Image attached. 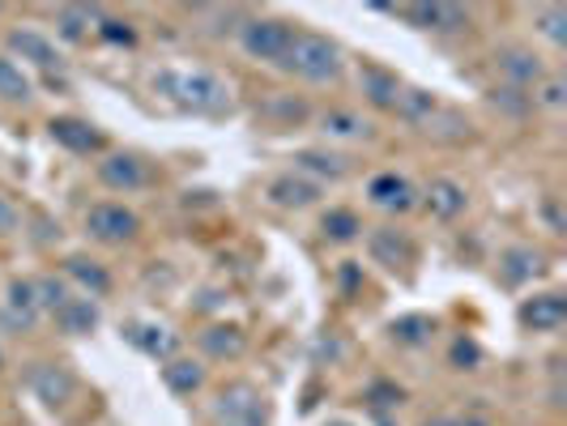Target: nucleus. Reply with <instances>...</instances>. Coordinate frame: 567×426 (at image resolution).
Masks as SVG:
<instances>
[{"instance_id": "nucleus-1", "label": "nucleus", "mask_w": 567, "mask_h": 426, "mask_svg": "<svg viewBox=\"0 0 567 426\" xmlns=\"http://www.w3.org/2000/svg\"><path fill=\"white\" fill-rule=\"evenodd\" d=\"M154 90L166 94L171 103H180V107H193V112H222V107H231L227 81L205 73V69H166V73L154 78Z\"/></svg>"}, {"instance_id": "nucleus-2", "label": "nucleus", "mask_w": 567, "mask_h": 426, "mask_svg": "<svg viewBox=\"0 0 567 426\" xmlns=\"http://www.w3.org/2000/svg\"><path fill=\"white\" fill-rule=\"evenodd\" d=\"M286 69H294L303 81H337L342 73V47L324 35H294V47L286 56Z\"/></svg>"}, {"instance_id": "nucleus-3", "label": "nucleus", "mask_w": 567, "mask_h": 426, "mask_svg": "<svg viewBox=\"0 0 567 426\" xmlns=\"http://www.w3.org/2000/svg\"><path fill=\"white\" fill-rule=\"evenodd\" d=\"M269 423V405L261 396V388L252 384H227L213 401V426H265Z\"/></svg>"}, {"instance_id": "nucleus-4", "label": "nucleus", "mask_w": 567, "mask_h": 426, "mask_svg": "<svg viewBox=\"0 0 567 426\" xmlns=\"http://www.w3.org/2000/svg\"><path fill=\"white\" fill-rule=\"evenodd\" d=\"M294 26L282 18H256L243 26V51L256 56V60H269V65H286L290 47H294Z\"/></svg>"}, {"instance_id": "nucleus-5", "label": "nucleus", "mask_w": 567, "mask_h": 426, "mask_svg": "<svg viewBox=\"0 0 567 426\" xmlns=\"http://www.w3.org/2000/svg\"><path fill=\"white\" fill-rule=\"evenodd\" d=\"M85 231L94 234L99 243H128V239H137V231H141V218L132 209H124V205L103 200V205H90Z\"/></svg>"}, {"instance_id": "nucleus-6", "label": "nucleus", "mask_w": 567, "mask_h": 426, "mask_svg": "<svg viewBox=\"0 0 567 426\" xmlns=\"http://www.w3.org/2000/svg\"><path fill=\"white\" fill-rule=\"evenodd\" d=\"M409 26H418V31H461V26H470V13L461 9V4H402L397 9Z\"/></svg>"}, {"instance_id": "nucleus-7", "label": "nucleus", "mask_w": 567, "mask_h": 426, "mask_svg": "<svg viewBox=\"0 0 567 426\" xmlns=\"http://www.w3.org/2000/svg\"><path fill=\"white\" fill-rule=\"evenodd\" d=\"M99 180L107 184V188H116V193H137V188H146V180H150V171H146V162L132 154H112L99 162Z\"/></svg>"}, {"instance_id": "nucleus-8", "label": "nucleus", "mask_w": 567, "mask_h": 426, "mask_svg": "<svg viewBox=\"0 0 567 426\" xmlns=\"http://www.w3.org/2000/svg\"><path fill=\"white\" fill-rule=\"evenodd\" d=\"M521 324L533 333H555L567 324V299L564 295H533L521 303Z\"/></svg>"}, {"instance_id": "nucleus-9", "label": "nucleus", "mask_w": 567, "mask_h": 426, "mask_svg": "<svg viewBox=\"0 0 567 426\" xmlns=\"http://www.w3.org/2000/svg\"><path fill=\"white\" fill-rule=\"evenodd\" d=\"M367 247H371V261H375V265H384V269H402V265L414 261V243H409L402 231H393V227L371 231Z\"/></svg>"}, {"instance_id": "nucleus-10", "label": "nucleus", "mask_w": 567, "mask_h": 426, "mask_svg": "<svg viewBox=\"0 0 567 426\" xmlns=\"http://www.w3.org/2000/svg\"><path fill=\"white\" fill-rule=\"evenodd\" d=\"M367 196H371V205H380V209H389V214H405V209L414 205V188H409V180H402L397 171L375 175V180L367 184Z\"/></svg>"}, {"instance_id": "nucleus-11", "label": "nucleus", "mask_w": 567, "mask_h": 426, "mask_svg": "<svg viewBox=\"0 0 567 426\" xmlns=\"http://www.w3.org/2000/svg\"><path fill=\"white\" fill-rule=\"evenodd\" d=\"M51 128V141H60L65 150H73V154H94V150H103V133H94L85 119H51L47 124Z\"/></svg>"}, {"instance_id": "nucleus-12", "label": "nucleus", "mask_w": 567, "mask_h": 426, "mask_svg": "<svg viewBox=\"0 0 567 426\" xmlns=\"http://www.w3.org/2000/svg\"><path fill=\"white\" fill-rule=\"evenodd\" d=\"M359 85H363L367 103H375V107H397V99H402L397 73L375 69V65H363V69H359Z\"/></svg>"}, {"instance_id": "nucleus-13", "label": "nucleus", "mask_w": 567, "mask_h": 426, "mask_svg": "<svg viewBox=\"0 0 567 426\" xmlns=\"http://www.w3.org/2000/svg\"><path fill=\"white\" fill-rule=\"evenodd\" d=\"M4 315H9V324H18V329H31V324H35V315H39L35 281H9V290H4Z\"/></svg>"}, {"instance_id": "nucleus-14", "label": "nucleus", "mask_w": 567, "mask_h": 426, "mask_svg": "<svg viewBox=\"0 0 567 426\" xmlns=\"http://www.w3.org/2000/svg\"><path fill=\"white\" fill-rule=\"evenodd\" d=\"M499 73L512 81V85H533V81L546 78V69H542V60L525 51V47H508V51H499Z\"/></svg>"}, {"instance_id": "nucleus-15", "label": "nucleus", "mask_w": 567, "mask_h": 426, "mask_svg": "<svg viewBox=\"0 0 567 426\" xmlns=\"http://www.w3.org/2000/svg\"><path fill=\"white\" fill-rule=\"evenodd\" d=\"M31 388L39 392V401L43 405H65L69 396H73V376L69 371H60V367H35L31 371Z\"/></svg>"}, {"instance_id": "nucleus-16", "label": "nucleus", "mask_w": 567, "mask_h": 426, "mask_svg": "<svg viewBox=\"0 0 567 426\" xmlns=\"http://www.w3.org/2000/svg\"><path fill=\"white\" fill-rule=\"evenodd\" d=\"M316 196H321V188L312 180H303V175H282V180L269 184V200L282 205V209H308Z\"/></svg>"}, {"instance_id": "nucleus-17", "label": "nucleus", "mask_w": 567, "mask_h": 426, "mask_svg": "<svg viewBox=\"0 0 567 426\" xmlns=\"http://www.w3.org/2000/svg\"><path fill=\"white\" fill-rule=\"evenodd\" d=\"M465 205H470V193L456 184V180H436L431 188H427V209H431V218H456V214H465Z\"/></svg>"}, {"instance_id": "nucleus-18", "label": "nucleus", "mask_w": 567, "mask_h": 426, "mask_svg": "<svg viewBox=\"0 0 567 426\" xmlns=\"http://www.w3.org/2000/svg\"><path fill=\"white\" fill-rule=\"evenodd\" d=\"M9 51H18L22 60L39 65V69H51L60 56H56V43L43 39L39 31H9Z\"/></svg>"}, {"instance_id": "nucleus-19", "label": "nucleus", "mask_w": 567, "mask_h": 426, "mask_svg": "<svg viewBox=\"0 0 567 426\" xmlns=\"http://www.w3.org/2000/svg\"><path fill=\"white\" fill-rule=\"evenodd\" d=\"M162 384L171 388L175 396H193L205 384V367L201 362H188V358H171L162 367Z\"/></svg>"}, {"instance_id": "nucleus-20", "label": "nucleus", "mask_w": 567, "mask_h": 426, "mask_svg": "<svg viewBox=\"0 0 567 426\" xmlns=\"http://www.w3.org/2000/svg\"><path fill=\"white\" fill-rule=\"evenodd\" d=\"M56 320H60V329L69 337H85V333L99 329V308L90 299H65V308L56 311Z\"/></svg>"}, {"instance_id": "nucleus-21", "label": "nucleus", "mask_w": 567, "mask_h": 426, "mask_svg": "<svg viewBox=\"0 0 567 426\" xmlns=\"http://www.w3.org/2000/svg\"><path fill=\"white\" fill-rule=\"evenodd\" d=\"M243 346H247V337H243V329H235V324H213V329L201 333V349L213 354V358H240Z\"/></svg>"}, {"instance_id": "nucleus-22", "label": "nucleus", "mask_w": 567, "mask_h": 426, "mask_svg": "<svg viewBox=\"0 0 567 426\" xmlns=\"http://www.w3.org/2000/svg\"><path fill=\"white\" fill-rule=\"evenodd\" d=\"M99 22V9H85V4H65L60 13H56V26H60V35L69 43L85 39V31Z\"/></svg>"}, {"instance_id": "nucleus-23", "label": "nucleus", "mask_w": 567, "mask_h": 426, "mask_svg": "<svg viewBox=\"0 0 567 426\" xmlns=\"http://www.w3.org/2000/svg\"><path fill=\"white\" fill-rule=\"evenodd\" d=\"M65 273H69L73 281H81L90 295H107V290H112V277L99 269L94 261H85V256H69V261H65Z\"/></svg>"}, {"instance_id": "nucleus-24", "label": "nucleus", "mask_w": 567, "mask_h": 426, "mask_svg": "<svg viewBox=\"0 0 567 426\" xmlns=\"http://www.w3.org/2000/svg\"><path fill=\"white\" fill-rule=\"evenodd\" d=\"M0 99H9V103H26L31 99V78L9 56H0Z\"/></svg>"}, {"instance_id": "nucleus-25", "label": "nucleus", "mask_w": 567, "mask_h": 426, "mask_svg": "<svg viewBox=\"0 0 567 426\" xmlns=\"http://www.w3.org/2000/svg\"><path fill=\"white\" fill-rule=\"evenodd\" d=\"M321 227L333 243H350V239H359V231H363V222H359V214H355V209H328Z\"/></svg>"}, {"instance_id": "nucleus-26", "label": "nucleus", "mask_w": 567, "mask_h": 426, "mask_svg": "<svg viewBox=\"0 0 567 426\" xmlns=\"http://www.w3.org/2000/svg\"><path fill=\"white\" fill-rule=\"evenodd\" d=\"M537 273H542V256H537V252H529V247L504 252V277H508V281H529V277H537Z\"/></svg>"}, {"instance_id": "nucleus-27", "label": "nucleus", "mask_w": 567, "mask_h": 426, "mask_svg": "<svg viewBox=\"0 0 567 426\" xmlns=\"http://www.w3.org/2000/svg\"><path fill=\"white\" fill-rule=\"evenodd\" d=\"M431 333H436V324H431L427 315H405V320L393 324V337H397L402 346H423Z\"/></svg>"}, {"instance_id": "nucleus-28", "label": "nucleus", "mask_w": 567, "mask_h": 426, "mask_svg": "<svg viewBox=\"0 0 567 426\" xmlns=\"http://www.w3.org/2000/svg\"><path fill=\"white\" fill-rule=\"evenodd\" d=\"M128 342H132V346H141L146 354H154V358H159V354L166 358V354L175 349V337H171L166 329H132V333H128Z\"/></svg>"}, {"instance_id": "nucleus-29", "label": "nucleus", "mask_w": 567, "mask_h": 426, "mask_svg": "<svg viewBox=\"0 0 567 426\" xmlns=\"http://www.w3.org/2000/svg\"><path fill=\"white\" fill-rule=\"evenodd\" d=\"M321 128L328 133V137H363L367 124L359 116H350V112H328V116L321 119Z\"/></svg>"}, {"instance_id": "nucleus-30", "label": "nucleus", "mask_w": 567, "mask_h": 426, "mask_svg": "<svg viewBox=\"0 0 567 426\" xmlns=\"http://www.w3.org/2000/svg\"><path fill=\"white\" fill-rule=\"evenodd\" d=\"M299 166L303 171H316V175H328V180H342L346 175V158L337 154H299Z\"/></svg>"}, {"instance_id": "nucleus-31", "label": "nucleus", "mask_w": 567, "mask_h": 426, "mask_svg": "<svg viewBox=\"0 0 567 426\" xmlns=\"http://www.w3.org/2000/svg\"><path fill=\"white\" fill-rule=\"evenodd\" d=\"M537 31H542L546 39L564 43L567 39V13L564 9H537Z\"/></svg>"}, {"instance_id": "nucleus-32", "label": "nucleus", "mask_w": 567, "mask_h": 426, "mask_svg": "<svg viewBox=\"0 0 567 426\" xmlns=\"http://www.w3.org/2000/svg\"><path fill=\"white\" fill-rule=\"evenodd\" d=\"M35 295H39V308H47V311H60L65 308V299H69L65 281H56V277H43V281H35Z\"/></svg>"}, {"instance_id": "nucleus-33", "label": "nucleus", "mask_w": 567, "mask_h": 426, "mask_svg": "<svg viewBox=\"0 0 567 426\" xmlns=\"http://www.w3.org/2000/svg\"><path fill=\"white\" fill-rule=\"evenodd\" d=\"M397 107H402L405 116H427V112H436V99L427 94V90H402V99H397Z\"/></svg>"}, {"instance_id": "nucleus-34", "label": "nucleus", "mask_w": 567, "mask_h": 426, "mask_svg": "<svg viewBox=\"0 0 567 426\" xmlns=\"http://www.w3.org/2000/svg\"><path fill=\"white\" fill-rule=\"evenodd\" d=\"M99 35L107 43H124V47L137 43V31H132L128 22H116V18H99Z\"/></svg>"}, {"instance_id": "nucleus-35", "label": "nucleus", "mask_w": 567, "mask_h": 426, "mask_svg": "<svg viewBox=\"0 0 567 426\" xmlns=\"http://www.w3.org/2000/svg\"><path fill=\"white\" fill-rule=\"evenodd\" d=\"M478 358H483V354H478L474 342H456V346H452V362H456V367H474Z\"/></svg>"}, {"instance_id": "nucleus-36", "label": "nucleus", "mask_w": 567, "mask_h": 426, "mask_svg": "<svg viewBox=\"0 0 567 426\" xmlns=\"http://www.w3.org/2000/svg\"><path fill=\"white\" fill-rule=\"evenodd\" d=\"M18 231V209H13V200H4L0 196V234Z\"/></svg>"}, {"instance_id": "nucleus-37", "label": "nucleus", "mask_w": 567, "mask_h": 426, "mask_svg": "<svg viewBox=\"0 0 567 426\" xmlns=\"http://www.w3.org/2000/svg\"><path fill=\"white\" fill-rule=\"evenodd\" d=\"M542 103L546 107H564V81H546L542 85Z\"/></svg>"}, {"instance_id": "nucleus-38", "label": "nucleus", "mask_w": 567, "mask_h": 426, "mask_svg": "<svg viewBox=\"0 0 567 426\" xmlns=\"http://www.w3.org/2000/svg\"><path fill=\"white\" fill-rule=\"evenodd\" d=\"M423 426H486L483 418H456V414H444V418H431V423Z\"/></svg>"}, {"instance_id": "nucleus-39", "label": "nucleus", "mask_w": 567, "mask_h": 426, "mask_svg": "<svg viewBox=\"0 0 567 426\" xmlns=\"http://www.w3.org/2000/svg\"><path fill=\"white\" fill-rule=\"evenodd\" d=\"M542 214H546V222H551L555 231H564V214H559V205H555V200H546V209H542Z\"/></svg>"}, {"instance_id": "nucleus-40", "label": "nucleus", "mask_w": 567, "mask_h": 426, "mask_svg": "<svg viewBox=\"0 0 567 426\" xmlns=\"http://www.w3.org/2000/svg\"><path fill=\"white\" fill-rule=\"evenodd\" d=\"M324 426H359V423H350V418H333V423H324Z\"/></svg>"}, {"instance_id": "nucleus-41", "label": "nucleus", "mask_w": 567, "mask_h": 426, "mask_svg": "<svg viewBox=\"0 0 567 426\" xmlns=\"http://www.w3.org/2000/svg\"><path fill=\"white\" fill-rule=\"evenodd\" d=\"M0 367H4V349H0Z\"/></svg>"}]
</instances>
